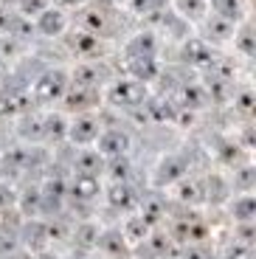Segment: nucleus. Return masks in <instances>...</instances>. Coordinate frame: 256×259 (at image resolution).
<instances>
[{"label": "nucleus", "instance_id": "nucleus-1", "mask_svg": "<svg viewBox=\"0 0 256 259\" xmlns=\"http://www.w3.org/2000/svg\"><path fill=\"white\" fill-rule=\"evenodd\" d=\"M68 88H71L68 71H62V68H48V71H42L34 79L28 96L37 104H54V102H59V99H65Z\"/></svg>", "mask_w": 256, "mask_h": 259}, {"label": "nucleus", "instance_id": "nucleus-2", "mask_svg": "<svg viewBox=\"0 0 256 259\" xmlns=\"http://www.w3.org/2000/svg\"><path fill=\"white\" fill-rule=\"evenodd\" d=\"M107 102L115 107H124V110L141 107L147 102V84L135 82V79H115L107 88Z\"/></svg>", "mask_w": 256, "mask_h": 259}, {"label": "nucleus", "instance_id": "nucleus-3", "mask_svg": "<svg viewBox=\"0 0 256 259\" xmlns=\"http://www.w3.org/2000/svg\"><path fill=\"white\" fill-rule=\"evenodd\" d=\"M99 133H102V121H99L93 113H79V116L68 124V138H71L73 144H82V147L96 141Z\"/></svg>", "mask_w": 256, "mask_h": 259}, {"label": "nucleus", "instance_id": "nucleus-4", "mask_svg": "<svg viewBox=\"0 0 256 259\" xmlns=\"http://www.w3.org/2000/svg\"><path fill=\"white\" fill-rule=\"evenodd\" d=\"M180 57H183V62L200 65V68H211V62L217 59L214 57V48L203 37H186L183 48H180Z\"/></svg>", "mask_w": 256, "mask_h": 259}, {"label": "nucleus", "instance_id": "nucleus-5", "mask_svg": "<svg viewBox=\"0 0 256 259\" xmlns=\"http://www.w3.org/2000/svg\"><path fill=\"white\" fill-rule=\"evenodd\" d=\"M99 155H110V158H118V155H124L130 149V136L124 133V130H118V127H110V130H102L99 133Z\"/></svg>", "mask_w": 256, "mask_h": 259}, {"label": "nucleus", "instance_id": "nucleus-6", "mask_svg": "<svg viewBox=\"0 0 256 259\" xmlns=\"http://www.w3.org/2000/svg\"><path fill=\"white\" fill-rule=\"evenodd\" d=\"M68 76L73 79V88H90V91H99L104 84V79H107V73H104V68L99 62H82L73 73H68Z\"/></svg>", "mask_w": 256, "mask_h": 259}, {"label": "nucleus", "instance_id": "nucleus-7", "mask_svg": "<svg viewBox=\"0 0 256 259\" xmlns=\"http://www.w3.org/2000/svg\"><path fill=\"white\" fill-rule=\"evenodd\" d=\"M65 28H68V14L62 9H51V6L45 9L34 23V31H39L42 37H59Z\"/></svg>", "mask_w": 256, "mask_h": 259}, {"label": "nucleus", "instance_id": "nucleus-8", "mask_svg": "<svg viewBox=\"0 0 256 259\" xmlns=\"http://www.w3.org/2000/svg\"><path fill=\"white\" fill-rule=\"evenodd\" d=\"M68 46H71V51L76 54V57H82L84 62H93V57H96L99 51H102V42H99L96 34L90 31H73L71 37H68Z\"/></svg>", "mask_w": 256, "mask_h": 259}, {"label": "nucleus", "instance_id": "nucleus-9", "mask_svg": "<svg viewBox=\"0 0 256 259\" xmlns=\"http://www.w3.org/2000/svg\"><path fill=\"white\" fill-rule=\"evenodd\" d=\"M127 71H130V79L147 84L160 76V65L155 57H133V59H127Z\"/></svg>", "mask_w": 256, "mask_h": 259}, {"label": "nucleus", "instance_id": "nucleus-10", "mask_svg": "<svg viewBox=\"0 0 256 259\" xmlns=\"http://www.w3.org/2000/svg\"><path fill=\"white\" fill-rule=\"evenodd\" d=\"M124 54H127V59H133V57H158V37H155L152 31L135 34V37H130L127 46H124Z\"/></svg>", "mask_w": 256, "mask_h": 259}, {"label": "nucleus", "instance_id": "nucleus-11", "mask_svg": "<svg viewBox=\"0 0 256 259\" xmlns=\"http://www.w3.org/2000/svg\"><path fill=\"white\" fill-rule=\"evenodd\" d=\"M203 26H205V42L211 46V42H228V39H234V23H228V20L217 17V14H211V17H205L203 20Z\"/></svg>", "mask_w": 256, "mask_h": 259}, {"label": "nucleus", "instance_id": "nucleus-12", "mask_svg": "<svg viewBox=\"0 0 256 259\" xmlns=\"http://www.w3.org/2000/svg\"><path fill=\"white\" fill-rule=\"evenodd\" d=\"M99 99H102V91H90V88H68L65 93V102H68V110H90L96 107Z\"/></svg>", "mask_w": 256, "mask_h": 259}, {"label": "nucleus", "instance_id": "nucleus-13", "mask_svg": "<svg viewBox=\"0 0 256 259\" xmlns=\"http://www.w3.org/2000/svg\"><path fill=\"white\" fill-rule=\"evenodd\" d=\"M208 6L214 9V14L228 23H242L245 20V0H208Z\"/></svg>", "mask_w": 256, "mask_h": 259}, {"label": "nucleus", "instance_id": "nucleus-14", "mask_svg": "<svg viewBox=\"0 0 256 259\" xmlns=\"http://www.w3.org/2000/svg\"><path fill=\"white\" fill-rule=\"evenodd\" d=\"M175 9H178V17L180 20H194V23H200V20L208 17V0H175Z\"/></svg>", "mask_w": 256, "mask_h": 259}, {"label": "nucleus", "instance_id": "nucleus-15", "mask_svg": "<svg viewBox=\"0 0 256 259\" xmlns=\"http://www.w3.org/2000/svg\"><path fill=\"white\" fill-rule=\"evenodd\" d=\"M73 169H76V175H88V178H96L102 172V155H99L96 149H82L73 161Z\"/></svg>", "mask_w": 256, "mask_h": 259}, {"label": "nucleus", "instance_id": "nucleus-16", "mask_svg": "<svg viewBox=\"0 0 256 259\" xmlns=\"http://www.w3.org/2000/svg\"><path fill=\"white\" fill-rule=\"evenodd\" d=\"M183 172H186V161L183 158H178V155H169L166 161L158 166V175H155V181L163 186V183H175L178 178H183Z\"/></svg>", "mask_w": 256, "mask_h": 259}, {"label": "nucleus", "instance_id": "nucleus-17", "mask_svg": "<svg viewBox=\"0 0 256 259\" xmlns=\"http://www.w3.org/2000/svg\"><path fill=\"white\" fill-rule=\"evenodd\" d=\"M141 107H147V113H149L152 121H172V118L178 116L175 104L169 102V99H163V96H160V99H147Z\"/></svg>", "mask_w": 256, "mask_h": 259}, {"label": "nucleus", "instance_id": "nucleus-18", "mask_svg": "<svg viewBox=\"0 0 256 259\" xmlns=\"http://www.w3.org/2000/svg\"><path fill=\"white\" fill-rule=\"evenodd\" d=\"M79 23H82V31H90V34H96V37H102L107 31V14L102 9H84Z\"/></svg>", "mask_w": 256, "mask_h": 259}, {"label": "nucleus", "instance_id": "nucleus-19", "mask_svg": "<svg viewBox=\"0 0 256 259\" xmlns=\"http://www.w3.org/2000/svg\"><path fill=\"white\" fill-rule=\"evenodd\" d=\"M253 26H250L248 20H242V26L234 28V46H237V51L242 54V57H253L256 54V46H253Z\"/></svg>", "mask_w": 256, "mask_h": 259}, {"label": "nucleus", "instance_id": "nucleus-20", "mask_svg": "<svg viewBox=\"0 0 256 259\" xmlns=\"http://www.w3.org/2000/svg\"><path fill=\"white\" fill-rule=\"evenodd\" d=\"M42 138H54V141L68 138V121H65V116H59V113L42 116Z\"/></svg>", "mask_w": 256, "mask_h": 259}, {"label": "nucleus", "instance_id": "nucleus-21", "mask_svg": "<svg viewBox=\"0 0 256 259\" xmlns=\"http://www.w3.org/2000/svg\"><path fill=\"white\" fill-rule=\"evenodd\" d=\"M205 102H208V96H205L203 84L189 82V84H183V88H180V104H183V107H203Z\"/></svg>", "mask_w": 256, "mask_h": 259}, {"label": "nucleus", "instance_id": "nucleus-22", "mask_svg": "<svg viewBox=\"0 0 256 259\" xmlns=\"http://www.w3.org/2000/svg\"><path fill=\"white\" fill-rule=\"evenodd\" d=\"M107 197H110V203H113L115 208H130V206H135V200H138L135 192L127 186V183H113Z\"/></svg>", "mask_w": 256, "mask_h": 259}, {"label": "nucleus", "instance_id": "nucleus-23", "mask_svg": "<svg viewBox=\"0 0 256 259\" xmlns=\"http://www.w3.org/2000/svg\"><path fill=\"white\" fill-rule=\"evenodd\" d=\"M73 194L82 197V200H90L99 194V178H88V175H76L73 181Z\"/></svg>", "mask_w": 256, "mask_h": 259}, {"label": "nucleus", "instance_id": "nucleus-24", "mask_svg": "<svg viewBox=\"0 0 256 259\" xmlns=\"http://www.w3.org/2000/svg\"><path fill=\"white\" fill-rule=\"evenodd\" d=\"M20 136L39 141L42 138V116H28L26 113V116L20 118Z\"/></svg>", "mask_w": 256, "mask_h": 259}, {"label": "nucleus", "instance_id": "nucleus-25", "mask_svg": "<svg viewBox=\"0 0 256 259\" xmlns=\"http://www.w3.org/2000/svg\"><path fill=\"white\" fill-rule=\"evenodd\" d=\"M149 234V223L144 220V217H133V220H127V226H124V234L121 237H127V240L138 242V240H147Z\"/></svg>", "mask_w": 256, "mask_h": 259}, {"label": "nucleus", "instance_id": "nucleus-26", "mask_svg": "<svg viewBox=\"0 0 256 259\" xmlns=\"http://www.w3.org/2000/svg\"><path fill=\"white\" fill-rule=\"evenodd\" d=\"M45 9H48V0H17V14L26 20H37Z\"/></svg>", "mask_w": 256, "mask_h": 259}, {"label": "nucleus", "instance_id": "nucleus-27", "mask_svg": "<svg viewBox=\"0 0 256 259\" xmlns=\"http://www.w3.org/2000/svg\"><path fill=\"white\" fill-rule=\"evenodd\" d=\"M253 208H256L253 197H250V194H245V197H239V200L231 206V214H234L237 220H242V223H250V217H253Z\"/></svg>", "mask_w": 256, "mask_h": 259}, {"label": "nucleus", "instance_id": "nucleus-28", "mask_svg": "<svg viewBox=\"0 0 256 259\" xmlns=\"http://www.w3.org/2000/svg\"><path fill=\"white\" fill-rule=\"evenodd\" d=\"M144 242L149 248V256H166L169 253V237H163V234H155V237H149Z\"/></svg>", "mask_w": 256, "mask_h": 259}, {"label": "nucleus", "instance_id": "nucleus-29", "mask_svg": "<svg viewBox=\"0 0 256 259\" xmlns=\"http://www.w3.org/2000/svg\"><path fill=\"white\" fill-rule=\"evenodd\" d=\"M234 107H237L239 113H245V116H250L253 113V93L245 88V91H237L234 93Z\"/></svg>", "mask_w": 256, "mask_h": 259}, {"label": "nucleus", "instance_id": "nucleus-30", "mask_svg": "<svg viewBox=\"0 0 256 259\" xmlns=\"http://www.w3.org/2000/svg\"><path fill=\"white\" fill-rule=\"evenodd\" d=\"M130 9H133V14H141V17H147V14H158V3L155 0H130Z\"/></svg>", "mask_w": 256, "mask_h": 259}, {"label": "nucleus", "instance_id": "nucleus-31", "mask_svg": "<svg viewBox=\"0 0 256 259\" xmlns=\"http://www.w3.org/2000/svg\"><path fill=\"white\" fill-rule=\"evenodd\" d=\"M160 211H163V203H160V197H149V200H147V208H144L141 217H144L147 223H155V220L160 217Z\"/></svg>", "mask_w": 256, "mask_h": 259}, {"label": "nucleus", "instance_id": "nucleus-32", "mask_svg": "<svg viewBox=\"0 0 256 259\" xmlns=\"http://www.w3.org/2000/svg\"><path fill=\"white\" fill-rule=\"evenodd\" d=\"M76 237H79V245H82V248H88V245H93V242H99V231H96V226H82Z\"/></svg>", "mask_w": 256, "mask_h": 259}, {"label": "nucleus", "instance_id": "nucleus-33", "mask_svg": "<svg viewBox=\"0 0 256 259\" xmlns=\"http://www.w3.org/2000/svg\"><path fill=\"white\" fill-rule=\"evenodd\" d=\"M200 186L197 183H183L180 186V200H189V203H194V200H200Z\"/></svg>", "mask_w": 256, "mask_h": 259}, {"label": "nucleus", "instance_id": "nucleus-34", "mask_svg": "<svg viewBox=\"0 0 256 259\" xmlns=\"http://www.w3.org/2000/svg\"><path fill=\"white\" fill-rule=\"evenodd\" d=\"M14 192H12V186H6V183H0V211H6L9 206H14Z\"/></svg>", "mask_w": 256, "mask_h": 259}, {"label": "nucleus", "instance_id": "nucleus-35", "mask_svg": "<svg viewBox=\"0 0 256 259\" xmlns=\"http://www.w3.org/2000/svg\"><path fill=\"white\" fill-rule=\"evenodd\" d=\"M183 259H211V253L205 251V248H200V245H192L189 251H186Z\"/></svg>", "mask_w": 256, "mask_h": 259}, {"label": "nucleus", "instance_id": "nucleus-36", "mask_svg": "<svg viewBox=\"0 0 256 259\" xmlns=\"http://www.w3.org/2000/svg\"><path fill=\"white\" fill-rule=\"evenodd\" d=\"M12 116V102H9V93L0 88V118Z\"/></svg>", "mask_w": 256, "mask_h": 259}, {"label": "nucleus", "instance_id": "nucleus-37", "mask_svg": "<svg viewBox=\"0 0 256 259\" xmlns=\"http://www.w3.org/2000/svg\"><path fill=\"white\" fill-rule=\"evenodd\" d=\"M250 181H253V169H250V166L239 169V181H237V186H242V189H250Z\"/></svg>", "mask_w": 256, "mask_h": 259}, {"label": "nucleus", "instance_id": "nucleus-38", "mask_svg": "<svg viewBox=\"0 0 256 259\" xmlns=\"http://www.w3.org/2000/svg\"><path fill=\"white\" fill-rule=\"evenodd\" d=\"M228 259H250V248L242 245V248H234V251L228 253Z\"/></svg>", "mask_w": 256, "mask_h": 259}, {"label": "nucleus", "instance_id": "nucleus-39", "mask_svg": "<svg viewBox=\"0 0 256 259\" xmlns=\"http://www.w3.org/2000/svg\"><path fill=\"white\" fill-rule=\"evenodd\" d=\"M54 3H59L62 9H76V6H82L84 0H54Z\"/></svg>", "mask_w": 256, "mask_h": 259}, {"label": "nucleus", "instance_id": "nucleus-40", "mask_svg": "<svg viewBox=\"0 0 256 259\" xmlns=\"http://www.w3.org/2000/svg\"><path fill=\"white\" fill-rule=\"evenodd\" d=\"M115 3H118V0H96V6H99V9H104V6H115Z\"/></svg>", "mask_w": 256, "mask_h": 259}, {"label": "nucleus", "instance_id": "nucleus-41", "mask_svg": "<svg viewBox=\"0 0 256 259\" xmlns=\"http://www.w3.org/2000/svg\"><path fill=\"white\" fill-rule=\"evenodd\" d=\"M155 3H158V6H163V3H166V0H155Z\"/></svg>", "mask_w": 256, "mask_h": 259}]
</instances>
